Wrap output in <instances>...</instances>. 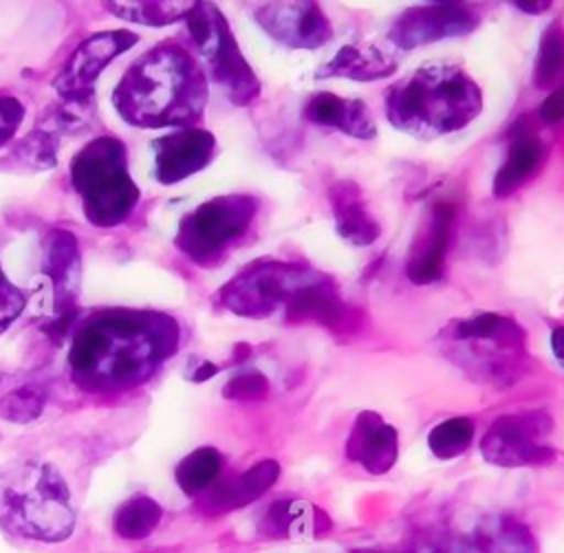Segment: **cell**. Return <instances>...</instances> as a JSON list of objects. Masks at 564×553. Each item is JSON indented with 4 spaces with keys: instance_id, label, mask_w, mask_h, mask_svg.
I'll return each mask as SVG.
<instances>
[{
    "instance_id": "obj_1",
    "label": "cell",
    "mask_w": 564,
    "mask_h": 553,
    "mask_svg": "<svg viewBox=\"0 0 564 553\" xmlns=\"http://www.w3.org/2000/svg\"><path fill=\"white\" fill-rule=\"evenodd\" d=\"M181 326L161 311L101 308L77 324L68 372L84 392H123L148 381L178 350Z\"/></svg>"
},
{
    "instance_id": "obj_2",
    "label": "cell",
    "mask_w": 564,
    "mask_h": 553,
    "mask_svg": "<svg viewBox=\"0 0 564 553\" xmlns=\"http://www.w3.org/2000/svg\"><path fill=\"white\" fill-rule=\"evenodd\" d=\"M110 101L134 128H192L207 104V73L185 46L159 42L126 68Z\"/></svg>"
},
{
    "instance_id": "obj_3",
    "label": "cell",
    "mask_w": 564,
    "mask_h": 553,
    "mask_svg": "<svg viewBox=\"0 0 564 553\" xmlns=\"http://www.w3.org/2000/svg\"><path fill=\"white\" fill-rule=\"evenodd\" d=\"M482 110L478 84L458 66L427 64L386 93V117L412 137L434 139L469 126Z\"/></svg>"
},
{
    "instance_id": "obj_4",
    "label": "cell",
    "mask_w": 564,
    "mask_h": 553,
    "mask_svg": "<svg viewBox=\"0 0 564 553\" xmlns=\"http://www.w3.org/2000/svg\"><path fill=\"white\" fill-rule=\"evenodd\" d=\"M75 505L64 476L46 460L0 469V527L35 542H64L75 531Z\"/></svg>"
},
{
    "instance_id": "obj_5",
    "label": "cell",
    "mask_w": 564,
    "mask_h": 553,
    "mask_svg": "<svg viewBox=\"0 0 564 553\" xmlns=\"http://www.w3.org/2000/svg\"><path fill=\"white\" fill-rule=\"evenodd\" d=\"M70 185L84 216L95 227H117L137 207L141 192L132 181L128 148L119 137L90 139L70 161Z\"/></svg>"
},
{
    "instance_id": "obj_6",
    "label": "cell",
    "mask_w": 564,
    "mask_h": 553,
    "mask_svg": "<svg viewBox=\"0 0 564 553\" xmlns=\"http://www.w3.org/2000/svg\"><path fill=\"white\" fill-rule=\"evenodd\" d=\"M192 46L205 64V73L236 106H247L260 95V79L242 55L227 18L212 2H192L183 18Z\"/></svg>"
},
{
    "instance_id": "obj_7",
    "label": "cell",
    "mask_w": 564,
    "mask_h": 553,
    "mask_svg": "<svg viewBox=\"0 0 564 553\" xmlns=\"http://www.w3.org/2000/svg\"><path fill=\"white\" fill-rule=\"evenodd\" d=\"M256 214L258 200L249 194L214 196L181 218L174 245L194 264L209 267L247 234Z\"/></svg>"
},
{
    "instance_id": "obj_8",
    "label": "cell",
    "mask_w": 564,
    "mask_h": 553,
    "mask_svg": "<svg viewBox=\"0 0 564 553\" xmlns=\"http://www.w3.org/2000/svg\"><path fill=\"white\" fill-rule=\"evenodd\" d=\"M322 273L306 264H291L280 260H258L238 271L216 293V304L240 317H267L278 306L315 282Z\"/></svg>"
},
{
    "instance_id": "obj_9",
    "label": "cell",
    "mask_w": 564,
    "mask_h": 553,
    "mask_svg": "<svg viewBox=\"0 0 564 553\" xmlns=\"http://www.w3.org/2000/svg\"><path fill=\"white\" fill-rule=\"evenodd\" d=\"M553 421L546 412H522L498 416L480 441V452L487 463L500 467L549 465L555 452L546 441Z\"/></svg>"
},
{
    "instance_id": "obj_10",
    "label": "cell",
    "mask_w": 564,
    "mask_h": 553,
    "mask_svg": "<svg viewBox=\"0 0 564 553\" xmlns=\"http://www.w3.org/2000/svg\"><path fill=\"white\" fill-rule=\"evenodd\" d=\"M139 35L128 29L99 31L84 37L62 64L53 88L62 101H93L95 82L101 71L121 53L130 51Z\"/></svg>"
},
{
    "instance_id": "obj_11",
    "label": "cell",
    "mask_w": 564,
    "mask_h": 553,
    "mask_svg": "<svg viewBox=\"0 0 564 553\" xmlns=\"http://www.w3.org/2000/svg\"><path fill=\"white\" fill-rule=\"evenodd\" d=\"M478 26V13L460 2H432L405 9L388 29L397 48H416L445 37L467 35Z\"/></svg>"
},
{
    "instance_id": "obj_12",
    "label": "cell",
    "mask_w": 564,
    "mask_h": 553,
    "mask_svg": "<svg viewBox=\"0 0 564 553\" xmlns=\"http://www.w3.org/2000/svg\"><path fill=\"white\" fill-rule=\"evenodd\" d=\"M253 18L271 40L291 48H319L333 37L317 2H264L253 7Z\"/></svg>"
},
{
    "instance_id": "obj_13",
    "label": "cell",
    "mask_w": 564,
    "mask_h": 553,
    "mask_svg": "<svg viewBox=\"0 0 564 553\" xmlns=\"http://www.w3.org/2000/svg\"><path fill=\"white\" fill-rule=\"evenodd\" d=\"M152 176L161 185H176L207 167L216 154V137L198 126L176 128L152 141Z\"/></svg>"
},
{
    "instance_id": "obj_14",
    "label": "cell",
    "mask_w": 564,
    "mask_h": 553,
    "mask_svg": "<svg viewBox=\"0 0 564 553\" xmlns=\"http://www.w3.org/2000/svg\"><path fill=\"white\" fill-rule=\"evenodd\" d=\"M456 207L452 203H436L430 209L425 227L419 231L416 240L412 242L405 273L410 282L414 284H432L441 280L445 269V256L452 238V225H454Z\"/></svg>"
},
{
    "instance_id": "obj_15",
    "label": "cell",
    "mask_w": 564,
    "mask_h": 553,
    "mask_svg": "<svg viewBox=\"0 0 564 553\" xmlns=\"http://www.w3.org/2000/svg\"><path fill=\"white\" fill-rule=\"evenodd\" d=\"M399 456V434L381 414L364 410L357 414L346 438V458L368 474L381 476L392 469Z\"/></svg>"
},
{
    "instance_id": "obj_16",
    "label": "cell",
    "mask_w": 564,
    "mask_h": 553,
    "mask_svg": "<svg viewBox=\"0 0 564 553\" xmlns=\"http://www.w3.org/2000/svg\"><path fill=\"white\" fill-rule=\"evenodd\" d=\"M284 308L289 322H317L335 333H350L361 319L357 311L344 304L333 280L324 273L300 289Z\"/></svg>"
},
{
    "instance_id": "obj_17",
    "label": "cell",
    "mask_w": 564,
    "mask_h": 553,
    "mask_svg": "<svg viewBox=\"0 0 564 553\" xmlns=\"http://www.w3.org/2000/svg\"><path fill=\"white\" fill-rule=\"evenodd\" d=\"M304 117L322 128H335L355 139H372L377 126L361 99H346L335 93H315L304 104Z\"/></svg>"
},
{
    "instance_id": "obj_18",
    "label": "cell",
    "mask_w": 564,
    "mask_h": 553,
    "mask_svg": "<svg viewBox=\"0 0 564 553\" xmlns=\"http://www.w3.org/2000/svg\"><path fill=\"white\" fill-rule=\"evenodd\" d=\"M328 203L333 209L335 229L346 242L355 247H368L379 238L381 227L366 207L364 194L357 183L337 181L335 185H330Z\"/></svg>"
},
{
    "instance_id": "obj_19",
    "label": "cell",
    "mask_w": 564,
    "mask_h": 553,
    "mask_svg": "<svg viewBox=\"0 0 564 553\" xmlns=\"http://www.w3.org/2000/svg\"><path fill=\"white\" fill-rule=\"evenodd\" d=\"M330 527L324 511L302 498H278L260 520V531L269 538L308 540Z\"/></svg>"
},
{
    "instance_id": "obj_20",
    "label": "cell",
    "mask_w": 564,
    "mask_h": 553,
    "mask_svg": "<svg viewBox=\"0 0 564 553\" xmlns=\"http://www.w3.org/2000/svg\"><path fill=\"white\" fill-rule=\"evenodd\" d=\"M280 476V465L273 458H264L258 465H251L240 476H234L218 485L205 500V509L214 513L234 511L238 507H245L260 498L264 491H269Z\"/></svg>"
},
{
    "instance_id": "obj_21",
    "label": "cell",
    "mask_w": 564,
    "mask_h": 553,
    "mask_svg": "<svg viewBox=\"0 0 564 553\" xmlns=\"http://www.w3.org/2000/svg\"><path fill=\"white\" fill-rule=\"evenodd\" d=\"M397 59L372 44H344L319 71L317 77H346L375 82L394 73Z\"/></svg>"
},
{
    "instance_id": "obj_22",
    "label": "cell",
    "mask_w": 564,
    "mask_h": 553,
    "mask_svg": "<svg viewBox=\"0 0 564 553\" xmlns=\"http://www.w3.org/2000/svg\"><path fill=\"white\" fill-rule=\"evenodd\" d=\"M449 337L456 341H487L505 353L524 350V330L511 317L500 313H478L465 319H456L449 326Z\"/></svg>"
},
{
    "instance_id": "obj_23",
    "label": "cell",
    "mask_w": 564,
    "mask_h": 553,
    "mask_svg": "<svg viewBox=\"0 0 564 553\" xmlns=\"http://www.w3.org/2000/svg\"><path fill=\"white\" fill-rule=\"evenodd\" d=\"M540 163H542L540 139L527 130L516 132L511 145H509L507 159L494 176V185H491L494 196L507 198L513 192H518L538 172Z\"/></svg>"
},
{
    "instance_id": "obj_24",
    "label": "cell",
    "mask_w": 564,
    "mask_h": 553,
    "mask_svg": "<svg viewBox=\"0 0 564 553\" xmlns=\"http://www.w3.org/2000/svg\"><path fill=\"white\" fill-rule=\"evenodd\" d=\"M46 388L33 377L0 372V416L11 423L35 421L46 405Z\"/></svg>"
},
{
    "instance_id": "obj_25",
    "label": "cell",
    "mask_w": 564,
    "mask_h": 553,
    "mask_svg": "<svg viewBox=\"0 0 564 553\" xmlns=\"http://www.w3.org/2000/svg\"><path fill=\"white\" fill-rule=\"evenodd\" d=\"M57 148H59V134L37 123L13 148H9L7 156L0 163V170L15 172V174L51 170L57 165Z\"/></svg>"
},
{
    "instance_id": "obj_26",
    "label": "cell",
    "mask_w": 564,
    "mask_h": 553,
    "mask_svg": "<svg viewBox=\"0 0 564 553\" xmlns=\"http://www.w3.org/2000/svg\"><path fill=\"white\" fill-rule=\"evenodd\" d=\"M474 549L478 553H538L531 531L507 516L485 520L474 533Z\"/></svg>"
},
{
    "instance_id": "obj_27",
    "label": "cell",
    "mask_w": 564,
    "mask_h": 553,
    "mask_svg": "<svg viewBox=\"0 0 564 553\" xmlns=\"http://www.w3.org/2000/svg\"><path fill=\"white\" fill-rule=\"evenodd\" d=\"M223 454L212 445L192 449L185 458H181V463L174 469L178 489L192 498L203 494L207 487L216 482L218 474L223 471Z\"/></svg>"
},
{
    "instance_id": "obj_28",
    "label": "cell",
    "mask_w": 564,
    "mask_h": 553,
    "mask_svg": "<svg viewBox=\"0 0 564 553\" xmlns=\"http://www.w3.org/2000/svg\"><path fill=\"white\" fill-rule=\"evenodd\" d=\"M161 518V505L150 496L137 494L117 507L112 516V531L123 540H143L159 527Z\"/></svg>"
},
{
    "instance_id": "obj_29",
    "label": "cell",
    "mask_w": 564,
    "mask_h": 553,
    "mask_svg": "<svg viewBox=\"0 0 564 553\" xmlns=\"http://www.w3.org/2000/svg\"><path fill=\"white\" fill-rule=\"evenodd\" d=\"M533 79L538 88H549L564 79V26L560 20H553L542 31Z\"/></svg>"
},
{
    "instance_id": "obj_30",
    "label": "cell",
    "mask_w": 564,
    "mask_h": 553,
    "mask_svg": "<svg viewBox=\"0 0 564 553\" xmlns=\"http://www.w3.org/2000/svg\"><path fill=\"white\" fill-rule=\"evenodd\" d=\"M192 2H115L106 4V9L123 18L128 22L145 24V26H165L178 22L187 15Z\"/></svg>"
},
{
    "instance_id": "obj_31",
    "label": "cell",
    "mask_w": 564,
    "mask_h": 553,
    "mask_svg": "<svg viewBox=\"0 0 564 553\" xmlns=\"http://www.w3.org/2000/svg\"><path fill=\"white\" fill-rule=\"evenodd\" d=\"M474 441V421L467 416H452L434 425L427 434L430 452L441 458L449 460L469 449Z\"/></svg>"
},
{
    "instance_id": "obj_32",
    "label": "cell",
    "mask_w": 564,
    "mask_h": 553,
    "mask_svg": "<svg viewBox=\"0 0 564 553\" xmlns=\"http://www.w3.org/2000/svg\"><path fill=\"white\" fill-rule=\"evenodd\" d=\"M267 394H269V379L260 370H242L234 375L223 388V397L231 401H260Z\"/></svg>"
},
{
    "instance_id": "obj_33",
    "label": "cell",
    "mask_w": 564,
    "mask_h": 553,
    "mask_svg": "<svg viewBox=\"0 0 564 553\" xmlns=\"http://www.w3.org/2000/svg\"><path fill=\"white\" fill-rule=\"evenodd\" d=\"M26 304V293L20 286H15L0 267V333H4L22 315Z\"/></svg>"
},
{
    "instance_id": "obj_34",
    "label": "cell",
    "mask_w": 564,
    "mask_h": 553,
    "mask_svg": "<svg viewBox=\"0 0 564 553\" xmlns=\"http://www.w3.org/2000/svg\"><path fill=\"white\" fill-rule=\"evenodd\" d=\"M24 119V104L18 97L0 95V148L9 143Z\"/></svg>"
},
{
    "instance_id": "obj_35",
    "label": "cell",
    "mask_w": 564,
    "mask_h": 553,
    "mask_svg": "<svg viewBox=\"0 0 564 553\" xmlns=\"http://www.w3.org/2000/svg\"><path fill=\"white\" fill-rule=\"evenodd\" d=\"M538 112H540V119L546 123H555V121L564 119V82L553 93L546 95V99L540 104Z\"/></svg>"
},
{
    "instance_id": "obj_36",
    "label": "cell",
    "mask_w": 564,
    "mask_h": 553,
    "mask_svg": "<svg viewBox=\"0 0 564 553\" xmlns=\"http://www.w3.org/2000/svg\"><path fill=\"white\" fill-rule=\"evenodd\" d=\"M218 370H220V366L209 361L207 357H189V361L185 366V377L194 383H200V381L212 379Z\"/></svg>"
},
{
    "instance_id": "obj_37",
    "label": "cell",
    "mask_w": 564,
    "mask_h": 553,
    "mask_svg": "<svg viewBox=\"0 0 564 553\" xmlns=\"http://www.w3.org/2000/svg\"><path fill=\"white\" fill-rule=\"evenodd\" d=\"M414 553H467V546L456 540H430L423 542Z\"/></svg>"
},
{
    "instance_id": "obj_38",
    "label": "cell",
    "mask_w": 564,
    "mask_h": 553,
    "mask_svg": "<svg viewBox=\"0 0 564 553\" xmlns=\"http://www.w3.org/2000/svg\"><path fill=\"white\" fill-rule=\"evenodd\" d=\"M551 350H553L557 364L564 368V326L553 328V333H551Z\"/></svg>"
},
{
    "instance_id": "obj_39",
    "label": "cell",
    "mask_w": 564,
    "mask_h": 553,
    "mask_svg": "<svg viewBox=\"0 0 564 553\" xmlns=\"http://www.w3.org/2000/svg\"><path fill=\"white\" fill-rule=\"evenodd\" d=\"M516 7L524 13H544L551 9V2H516Z\"/></svg>"
}]
</instances>
